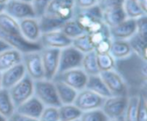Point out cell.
<instances>
[{
	"mask_svg": "<svg viewBox=\"0 0 147 121\" xmlns=\"http://www.w3.org/2000/svg\"><path fill=\"white\" fill-rule=\"evenodd\" d=\"M147 60L132 52L128 57L115 60V69L124 79L128 88V96L146 95Z\"/></svg>",
	"mask_w": 147,
	"mask_h": 121,
	"instance_id": "6da1fadb",
	"label": "cell"
},
{
	"mask_svg": "<svg viewBox=\"0 0 147 121\" xmlns=\"http://www.w3.org/2000/svg\"><path fill=\"white\" fill-rule=\"evenodd\" d=\"M34 96L45 107L59 108L61 106L53 81L45 78L34 81Z\"/></svg>",
	"mask_w": 147,
	"mask_h": 121,
	"instance_id": "7a4b0ae2",
	"label": "cell"
},
{
	"mask_svg": "<svg viewBox=\"0 0 147 121\" xmlns=\"http://www.w3.org/2000/svg\"><path fill=\"white\" fill-rule=\"evenodd\" d=\"M8 90L11 101L16 108L34 95V80L26 75Z\"/></svg>",
	"mask_w": 147,
	"mask_h": 121,
	"instance_id": "3957f363",
	"label": "cell"
},
{
	"mask_svg": "<svg viewBox=\"0 0 147 121\" xmlns=\"http://www.w3.org/2000/svg\"><path fill=\"white\" fill-rule=\"evenodd\" d=\"M127 102L128 96L111 95L110 97L105 98L101 109L109 120L124 119Z\"/></svg>",
	"mask_w": 147,
	"mask_h": 121,
	"instance_id": "277c9868",
	"label": "cell"
},
{
	"mask_svg": "<svg viewBox=\"0 0 147 121\" xmlns=\"http://www.w3.org/2000/svg\"><path fill=\"white\" fill-rule=\"evenodd\" d=\"M22 64L25 68L26 75L34 81L45 78L40 51L22 53Z\"/></svg>",
	"mask_w": 147,
	"mask_h": 121,
	"instance_id": "5b68a950",
	"label": "cell"
},
{
	"mask_svg": "<svg viewBox=\"0 0 147 121\" xmlns=\"http://www.w3.org/2000/svg\"><path fill=\"white\" fill-rule=\"evenodd\" d=\"M99 75L112 95L128 96V88L127 83L115 69L102 71Z\"/></svg>",
	"mask_w": 147,
	"mask_h": 121,
	"instance_id": "8992f818",
	"label": "cell"
},
{
	"mask_svg": "<svg viewBox=\"0 0 147 121\" xmlns=\"http://www.w3.org/2000/svg\"><path fill=\"white\" fill-rule=\"evenodd\" d=\"M84 53L79 52L71 45L60 50L58 73L69 70L81 68Z\"/></svg>",
	"mask_w": 147,
	"mask_h": 121,
	"instance_id": "52a82bcc",
	"label": "cell"
},
{
	"mask_svg": "<svg viewBox=\"0 0 147 121\" xmlns=\"http://www.w3.org/2000/svg\"><path fill=\"white\" fill-rule=\"evenodd\" d=\"M59 53L60 50L55 48H42L40 50L45 79L53 81L58 74Z\"/></svg>",
	"mask_w": 147,
	"mask_h": 121,
	"instance_id": "ba28073f",
	"label": "cell"
},
{
	"mask_svg": "<svg viewBox=\"0 0 147 121\" xmlns=\"http://www.w3.org/2000/svg\"><path fill=\"white\" fill-rule=\"evenodd\" d=\"M53 80L60 81L78 92L85 89L88 80V75L81 68H76L61 73H58Z\"/></svg>",
	"mask_w": 147,
	"mask_h": 121,
	"instance_id": "9c48e42d",
	"label": "cell"
},
{
	"mask_svg": "<svg viewBox=\"0 0 147 121\" xmlns=\"http://www.w3.org/2000/svg\"><path fill=\"white\" fill-rule=\"evenodd\" d=\"M104 100L105 98L87 89H84L78 92L73 104L82 112H86L101 108Z\"/></svg>",
	"mask_w": 147,
	"mask_h": 121,
	"instance_id": "30bf717a",
	"label": "cell"
},
{
	"mask_svg": "<svg viewBox=\"0 0 147 121\" xmlns=\"http://www.w3.org/2000/svg\"><path fill=\"white\" fill-rule=\"evenodd\" d=\"M4 12L16 21L25 18H36L32 3L20 0H9L5 3Z\"/></svg>",
	"mask_w": 147,
	"mask_h": 121,
	"instance_id": "8fae6325",
	"label": "cell"
},
{
	"mask_svg": "<svg viewBox=\"0 0 147 121\" xmlns=\"http://www.w3.org/2000/svg\"><path fill=\"white\" fill-rule=\"evenodd\" d=\"M74 12V0H52L45 14L66 22L73 18Z\"/></svg>",
	"mask_w": 147,
	"mask_h": 121,
	"instance_id": "7c38bea8",
	"label": "cell"
},
{
	"mask_svg": "<svg viewBox=\"0 0 147 121\" xmlns=\"http://www.w3.org/2000/svg\"><path fill=\"white\" fill-rule=\"evenodd\" d=\"M71 41L60 29L42 33L39 40V43L42 48H55L59 50L71 46Z\"/></svg>",
	"mask_w": 147,
	"mask_h": 121,
	"instance_id": "4fadbf2b",
	"label": "cell"
},
{
	"mask_svg": "<svg viewBox=\"0 0 147 121\" xmlns=\"http://www.w3.org/2000/svg\"><path fill=\"white\" fill-rule=\"evenodd\" d=\"M136 34V19L127 18L118 25L109 28V34L112 40H127Z\"/></svg>",
	"mask_w": 147,
	"mask_h": 121,
	"instance_id": "5bb4252c",
	"label": "cell"
},
{
	"mask_svg": "<svg viewBox=\"0 0 147 121\" xmlns=\"http://www.w3.org/2000/svg\"><path fill=\"white\" fill-rule=\"evenodd\" d=\"M26 76L25 68L20 63L3 72H1V88L9 89Z\"/></svg>",
	"mask_w": 147,
	"mask_h": 121,
	"instance_id": "9a60e30c",
	"label": "cell"
},
{
	"mask_svg": "<svg viewBox=\"0 0 147 121\" xmlns=\"http://www.w3.org/2000/svg\"><path fill=\"white\" fill-rule=\"evenodd\" d=\"M21 34L31 42H39L41 32L38 18H25L18 21Z\"/></svg>",
	"mask_w": 147,
	"mask_h": 121,
	"instance_id": "2e32d148",
	"label": "cell"
},
{
	"mask_svg": "<svg viewBox=\"0 0 147 121\" xmlns=\"http://www.w3.org/2000/svg\"><path fill=\"white\" fill-rule=\"evenodd\" d=\"M44 108L45 106L35 96L33 95L28 100L16 107L15 112L29 118L39 120Z\"/></svg>",
	"mask_w": 147,
	"mask_h": 121,
	"instance_id": "e0dca14e",
	"label": "cell"
},
{
	"mask_svg": "<svg viewBox=\"0 0 147 121\" xmlns=\"http://www.w3.org/2000/svg\"><path fill=\"white\" fill-rule=\"evenodd\" d=\"M102 9V22L109 28L118 25L127 19L123 5L107 6Z\"/></svg>",
	"mask_w": 147,
	"mask_h": 121,
	"instance_id": "ac0fdd59",
	"label": "cell"
},
{
	"mask_svg": "<svg viewBox=\"0 0 147 121\" xmlns=\"http://www.w3.org/2000/svg\"><path fill=\"white\" fill-rule=\"evenodd\" d=\"M20 63H22V53L9 48L0 54V72H3Z\"/></svg>",
	"mask_w": 147,
	"mask_h": 121,
	"instance_id": "d6986e66",
	"label": "cell"
},
{
	"mask_svg": "<svg viewBox=\"0 0 147 121\" xmlns=\"http://www.w3.org/2000/svg\"><path fill=\"white\" fill-rule=\"evenodd\" d=\"M53 82L55 83V87H56L57 93H58V97L61 105L73 104L76 99V96L78 95V91L60 81L53 80Z\"/></svg>",
	"mask_w": 147,
	"mask_h": 121,
	"instance_id": "ffe728a7",
	"label": "cell"
},
{
	"mask_svg": "<svg viewBox=\"0 0 147 121\" xmlns=\"http://www.w3.org/2000/svg\"><path fill=\"white\" fill-rule=\"evenodd\" d=\"M85 89L99 95L103 98H108L112 95L109 90L108 89L107 86L105 85L104 82L101 78L100 75L88 76V80Z\"/></svg>",
	"mask_w": 147,
	"mask_h": 121,
	"instance_id": "44dd1931",
	"label": "cell"
},
{
	"mask_svg": "<svg viewBox=\"0 0 147 121\" xmlns=\"http://www.w3.org/2000/svg\"><path fill=\"white\" fill-rule=\"evenodd\" d=\"M131 46L127 40H112L109 53L115 59H122L128 57L132 53Z\"/></svg>",
	"mask_w": 147,
	"mask_h": 121,
	"instance_id": "7402d4cb",
	"label": "cell"
},
{
	"mask_svg": "<svg viewBox=\"0 0 147 121\" xmlns=\"http://www.w3.org/2000/svg\"><path fill=\"white\" fill-rule=\"evenodd\" d=\"M38 22H39V26L41 34L59 30L61 29L63 24L65 23V21H62L55 16L48 15L46 14L40 16V18H38Z\"/></svg>",
	"mask_w": 147,
	"mask_h": 121,
	"instance_id": "603a6c76",
	"label": "cell"
},
{
	"mask_svg": "<svg viewBox=\"0 0 147 121\" xmlns=\"http://www.w3.org/2000/svg\"><path fill=\"white\" fill-rule=\"evenodd\" d=\"M81 69L88 76H95L100 74V70L98 68L96 60V52L95 51H91L84 54Z\"/></svg>",
	"mask_w": 147,
	"mask_h": 121,
	"instance_id": "cb8c5ba5",
	"label": "cell"
},
{
	"mask_svg": "<svg viewBox=\"0 0 147 121\" xmlns=\"http://www.w3.org/2000/svg\"><path fill=\"white\" fill-rule=\"evenodd\" d=\"M82 113L74 104H64L59 107V121L79 120Z\"/></svg>",
	"mask_w": 147,
	"mask_h": 121,
	"instance_id": "d4e9b609",
	"label": "cell"
},
{
	"mask_svg": "<svg viewBox=\"0 0 147 121\" xmlns=\"http://www.w3.org/2000/svg\"><path fill=\"white\" fill-rule=\"evenodd\" d=\"M15 111L16 108L11 101L9 90L0 89V114L9 120Z\"/></svg>",
	"mask_w": 147,
	"mask_h": 121,
	"instance_id": "484cf974",
	"label": "cell"
},
{
	"mask_svg": "<svg viewBox=\"0 0 147 121\" xmlns=\"http://www.w3.org/2000/svg\"><path fill=\"white\" fill-rule=\"evenodd\" d=\"M132 52L140 57L141 58L147 60V40L143 39L139 34H135L129 40H127Z\"/></svg>",
	"mask_w": 147,
	"mask_h": 121,
	"instance_id": "4316f807",
	"label": "cell"
},
{
	"mask_svg": "<svg viewBox=\"0 0 147 121\" xmlns=\"http://www.w3.org/2000/svg\"><path fill=\"white\" fill-rule=\"evenodd\" d=\"M65 35H66L69 39L71 40L84 34H85L84 29L81 27V25L77 22L75 18H71L63 24L61 29H60Z\"/></svg>",
	"mask_w": 147,
	"mask_h": 121,
	"instance_id": "83f0119b",
	"label": "cell"
},
{
	"mask_svg": "<svg viewBox=\"0 0 147 121\" xmlns=\"http://www.w3.org/2000/svg\"><path fill=\"white\" fill-rule=\"evenodd\" d=\"M123 9L127 18L137 19L143 15H146V13H145L140 6L138 0H125L123 3Z\"/></svg>",
	"mask_w": 147,
	"mask_h": 121,
	"instance_id": "f1b7e54d",
	"label": "cell"
},
{
	"mask_svg": "<svg viewBox=\"0 0 147 121\" xmlns=\"http://www.w3.org/2000/svg\"><path fill=\"white\" fill-rule=\"evenodd\" d=\"M71 46L84 54L94 51V46L91 43L90 34L86 33L73 39L71 41Z\"/></svg>",
	"mask_w": 147,
	"mask_h": 121,
	"instance_id": "f546056e",
	"label": "cell"
},
{
	"mask_svg": "<svg viewBox=\"0 0 147 121\" xmlns=\"http://www.w3.org/2000/svg\"><path fill=\"white\" fill-rule=\"evenodd\" d=\"M140 95H130L128 96V102L127 109L124 114L125 121H136L138 114Z\"/></svg>",
	"mask_w": 147,
	"mask_h": 121,
	"instance_id": "4dcf8cb0",
	"label": "cell"
},
{
	"mask_svg": "<svg viewBox=\"0 0 147 121\" xmlns=\"http://www.w3.org/2000/svg\"><path fill=\"white\" fill-rule=\"evenodd\" d=\"M96 60L100 72L114 70L115 67V59L110 53H96Z\"/></svg>",
	"mask_w": 147,
	"mask_h": 121,
	"instance_id": "1f68e13d",
	"label": "cell"
},
{
	"mask_svg": "<svg viewBox=\"0 0 147 121\" xmlns=\"http://www.w3.org/2000/svg\"><path fill=\"white\" fill-rule=\"evenodd\" d=\"M109 119L101 108L83 112L79 121H108Z\"/></svg>",
	"mask_w": 147,
	"mask_h": 121,
	"instance_id": "d6a6232c",
	"label": "cell"
},
{
	"mask_svg": "<svg viewBox=\"0 0 147 121\" xmlns=\"http://www.w3.org/2000/svg\"><path fill=\"white\" fill-rule=\"evenodd\" d=\"M39 120L40 121H59V108L45 107Z\"/></svg>",
	"mask_w": 147,
	"mask_h": 121,
	"instance_id": "836d02e7",
	"label": "cell"
},
{
	"mask_svg": "<svg viewBox=\"0 0 147 121\" xmlns=\"http://www.w3.org/2000/svg\"><path fill=\"white\" fill-rule=\"evenodd\" d=\"M52 0H33L32 5L34 7L36 18H40L43 15H45L46 10L51 3Z\"/></svg>",
	"mask_w": 147,
	"mask_h": 121,
	"instance_id": "e575fe53",
	"label": "cell"
},
{
	"mask_svg": "<svg viewBox=\"0 0 147 121\" xmlns=\"http://www.w3.org/2000/svg\"><path fill=\"white\" fill-rule=\"evenodd\" d=\"M136 121H147L146 95H140Z\"/></svg>",
	"mask_w": 147,
	"mask_h": 121,
	"instance_id": "d590c367",
	"label": "cell"
},
{
	"mask_svg": "<svg viewBox=\"0 0 147 121\" xmlns=\"http://www.w3.org/2000/svg\"><path fill=\"white\" fill-rule=\"evenodd\" d=\"M90 37L91 43L93 44L94 48H95V46L96 45H98L100 42H102L105 39L111 38L110 37V34H109V28L108 27H106L104 29H102L101 31H98V32L94 33V34H90Z\"/></svg>",
	"mask_w": 147,
	"mask_h": 121,
	"instance_id": "8d00e7d4",
	"label": "cell"
},
{
	"mask_svg": "<svg viewBox=\"0 0 147 121\" xmlns=\"http://www.w3.org/2000/svg\"><path fill=\"white\" fill-rule=\"evenodd\" d=\"M136 34L147 40V16L143 15L136 19Z\"/></svg>",
	"mask_w": 147,
	"mask_h": 121,
	"instance_id": "74e56055",
	"label": "cell"
},
{
	"mask_svg": "<svg viewBox=\"0 0 147 121\" xmlns=\"http://www.w3.org/2000/svg\"><path fill=\"white\" fill-rule=\"evenodd\" d=\"M111 43H112V39L111 38H107L102 42H100L98 45H96L94 48V51L97 54H102V53H109L110 47H111Z\"/></svg>",
	"mask_w": 147,
	"mask_h": 121,
	"instance_id": "f35d334b",
	"label": "cell"
},
{
	"mask_svg": "<svg viewBox=\"0 0 147 121\" xmlns=\"http://www.w3.org/2000/svg\"><path fill=\"white\" fill-rule=\"evenodd\" d=\"M98 3V0H74L75 9H84L92 7Z\"/></svg>",
	"mask_w": 147,
	"mask_h": 121,
	"instance_id": "ab89813d",
	"label": "cell"
},
{
	"mask_svg": "<svg viewBox=\"0 0 147 121\" xmlns=\"http://www.w3.org/2000/svg\"><path fill=\"white\" fill-rule=\"evenodd\" d=\"M9 121H39V120H35L33 118H29L27 116H24L22 114H20L16 112H15L10 118L9 119Z\"/></svg>",
	"mask_w": 147,
	"mask_h": 121,
	"instance_id": "60d3db41",
	"label": "cell"
},
{
	"mask_svg": "<svg viewBox=\"0 0 147 121\" xmlns=\"http://www.w3.org/2000/svg\"><path fill=\"white\" fill-rule=\"evenodd\" d=\"M125 0H102L99 2L98 3L101 5L102 8L107 7V6H118V5H123Z\"/></svg>",
	"mask_w": 147,
	"mask_h": 121,
	"instance_id": "b9f144b4",
	"label": "cell"
},
{
	"mask_svg": "<svg viewBox=\"0 0 147 121\" xmlns=\"http://www.w3.org/2000/svg\"><path fill=\"white\" fill-rule=\"evenodd\" d=\"M9 48H11V47H10L3 40L0 39V54H1L3 52L8 50V49H9Z\"/></svg>",
	"mask_w": 147,
	"mask_h": 121,
	"instance_id": "7bdbcfd3",
	"label": "cell"
},
{
	"mask_svg": "<svg viewBox=\"0 0 147 121\" xmlns=\"http://www.w3.org/2000/svg\"><path fill=\"white\" fill-rule=\"evenodd\" d=\"M138 2L142 10L147 14V0H138Z\"/></svg>",
	"mask_w": 147,
	"mask_h": 121,
	"instance_id": "ee69618b",
	"label": "cell"
},
{
	"mask_svg": "<svg viewBox=\"0 0 147 121\" xmlns=\"http://www.w3.org/2000/svg\"><path fill=\"white\" fill-rule=\"evenodd\" d=\"M4 7H5V4L0 3V13H2V12L4 11Z\"/></svg>",
	"mask_w": 147,
	"mask_h": 121,
	"instance_id": "f6af8a7d",
	"label": "cell"
},
{
	"mask_svg": "<svg viewBox=\"0 0 147 121\" xmlns=\"http://www.w3.org/2000/svg\"><path fill=\"white\" fill-rule=\"evenodd\" d=\"M0 121H9V120L7 118H5L4 116H3L1 114H0Z\"/></svg>",
	"mask_w": 147,
	"mask_h": 121,
	"instance_id": "bcb514c9",
	"label": "cell"
},
{
	"mask_svg": "<svg viewBox=\"0 0 147 121\" xmlns=\"http://www.w3.org/2000/svg\"><path fill=\"white\" fill-rule=\"evenodd\" d=\"M108 121H125L123 118H121V119H115V120H109Z\"/></svg>",
	"mask_w": 147,
	"mask_h": 121,
	"instance_id": "7dc6e473",
	"label": "cell"
},
{
	"mask_svg": "<svg viewBox=\"0 0 147 121\" xmlns=\"http://www.w3.org/2000/svg\"><path fill=\"white\" fill-rule=\"evenodd\" d=\"M20 1L26 2V3H32V2H33V0H20Z\"/></svg>",
	"mask_w": 147,
	"mask_h": 121,
	"instance_id": "c3c4849f",
	"label": "cell"
},
{
	"mask_svg": "<svg viewBox=\"0 0 147 121\" xmlns=\"http://www.w3.org/2000/svg\"><path fill=\"white\" fill-rule=\"evenodd\" d=\"M8 1H9V0H0V3H3V4H5Z\"/></svg>",
	"mask_w": 147,
	"mask_h": 121,
	"instance_id": "681fc988",
	"label": "cell"
},
{
	"mask_svg": "<svg viewBox=\"0 0 147 121\" xmlns=\"http://www.w3.org/2000/svg\"><path fill=\"white\" fill-rule=\"evenodd\" d=\"M0 89H2L1 88V72H0Z\"/></svg>",
	"mask_w": 147,
	"mask_h": 121,
	"instance_id": "f907efd6",
	"label": "cell"
},
{
	"mask_svg": "<svg viewBox=\"0 0 147 121\" xmlns=\"http://www.w3.org/2000/svg\"><path fill=\"white\" fill-rule=\"evenodd\" d=\"M101 1H102V0H98V3H99V2H101Z\"/></svg>",
	"mask_w": 147,
	"mask_h": 121,
	"instance_id": "816d5d0a",
	"label": "cell"
},
{
	"mask_svg": "<svg viewBox=\"0 0 147 121\" xmlns=\"http://www.w3.org/2000/svg\"><path fill=\"white\" fill-rule=\"evenodd\" d=\"M76 121H79V120H76Z\"/></svg>",
	"mask_w": 147,
	"mask_h": 121,
	"instance_id": "f5cc1de1",
	"label": "cell"
}]
</instances>
